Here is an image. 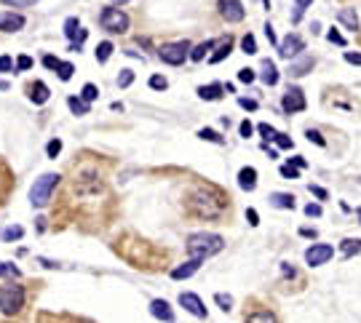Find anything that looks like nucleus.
<instances>
[{
	"instance_id": "30",
	"label": "nucleus",
	"mask_w": 361,
	"mask_h": 323,
	"mask_svg": "<svg viewBox=\"0 0 361 323\" xmlns=\"http://www.w3.org/2000/svg\"><path fill=\"white\" fill-rule=\"evenodd\" d=\"M241 49H244V54H257V40H254V35L241 37Z\"/></svg>"
},
{
	"instance_id": "62",
	"label": "nucleus",
	"mask_w": 361,
	"mask_h": 323,
	"mask_svg": "<svg viewBox=\"0 0 361 323\" xmlns=\"http://www.w3.org/2000/svg\"><path fill=\"white\" fill-rule=\"evenodd\" d=\"M358 219H361V208H358Z\"/></svg>"
},
{
	"instance_id": "60",
	"label": "nucleus",
	"mask_w": 361,
	"mask_h": 323,
	"mask_svg": "<svg viewBox=\"0 0 361 323\" xmlns=\"http://www.w3.org/2000/svg\"><path fill=\"white\" fill-rule=\"evenodd\" d=\"M112 3H118V6H123V3H129V0H112Z\"/></svg>"
},
{
	"instance_id": "56",
	"label": "nucleus",
	"mask_w": 361,
	"mask_h": 323,
	"mask_svg": "<svg viewBox=\"0 0 361 323\" xmlns=\"http://www.w3.org/2000/svg\"><path fill=\"white\" fill-rule=\"evenodd\" d=\"M300 235H302V238H316V235H318V230H316V227H302V230H300Z\"/></svg>"
},
{
	"instance_id": "1",
	"label": "nucleus",
	"mask_w": 361,
	"mask_h": 323,
	"mask_svg": "<svg viewBox=\"0 0 361 323\" xmlns=\"http://www.w3.org/2000/svg\"><path fill=\"white\" fill-rule=\"evenodd\" d=\"M222 249H225V241L217 233H193L187 238V254L198 256V259H206V256H212Z\"/></svg>"
},
{
	"instance_id": "8",
	"label": "nucleus",
	"mask_w": 361,
	"mask_h": 323,
	"mask_svg": "<svg viewBox=\"0 0 361 323\" xmlns=\"http://www.w3.org/2000/svg\"><path fill=\"white\" fill-rule=\"evenodd\" d=\"M220 14H222V19H227L230 24L241 22V19L246 16L241 0H220Z\"/></svg>"
},
{
	"instance_id": "25",
	"label": "nucleus",
	"mask_w": 361,
	"mask_h": 323,
	"mask_svg": "<svg viewBox=\"0 0 361 323\" xmlns=\"http://www.w3.org/2000/svg\"><path fill=\"white\" fill-rule=\"evenodd\" d=\"M340 251H343V256L361 254V241H356V238H345L343 243H340Z\"/></svg>"
},
{
	"instance_id": "47",
	"label": "nucleus",
	"mask_w": 361,
	"mask_h": 323,
	"mask_svg": "<svg viewBox=\"0 0 361 323\" xmlns=\"http://www.w3.org/2000/svg\"><path fill=\"white\" fill-rule=\"evenodd\" d=\"M327 37H329V40H332V43H337V45H345V37H343V35H340L337 30H329V32H327Z\"/></svg>"
},
{
	"instance_id": "37",
	"label": "nucleus",
	"mask_w": 361,
	"mask_h": 323,
	"mask_svg": "<svg viewBox=\"0 0 361 323\" xmlns=\"http://www.w3.org/2000/svg\"><path fill=\"white\" fill-rule=\"evenodd\" d=\"M131 83H134V72H131V70H121L118 85H121V88H126V85H131Z\"/></svg>"
},
{
	"instance_id": "41",
	"label": "nucleus",
	"mask_w": 361,
	"mask_h": 323,
	"mask_svg": "<svg viewBox=\"0 0 361 323\" xmlns=\"http://www.w3.org/2000/svg\"><path fill=\"white\" fill-rule=\"evenodd\" d=\"M0 3L14 6V8H24V6H35V3H41V0H0Z\"/></svg>"
},
{
	"instance_id": "48",
	"label": "nucleus",
	"mask_w": 361,
	"mask_h": 323,
	"mask_svg": "<svg viewBox=\"0 0 361 323\" xmlns=\"http://www.w3.org/2000/svg\"><path fill=\"white\" fill-rule=\"evenodd\" d=\"M246 222H249L252 227L260 224V216H257V211H254V208H246Z\"/></svg>"
},
{
	"instance_id": "50",
	"label": "nucleus",
	"mask_w": 361,
	"mask_h": 323,
	"mask_svg": "<svg viewBox=\"0 0 361 323\" xmlns=\"http://www.w3.org/2000/svg\"><path fill=\"white\" fill-rule=\"evenodd\" d=\"M238 131H241V136H246V139H249V136L254 134V126H252V123H249V120H244Z\"/></svg>"
},
{
	"instance_id": "35",
	"label": "nucleus",
	"mask_w": 361,
	"mask_h": 323,
	"mask_svg": "<svg viewBox=\"0 0 361 323\" xmlns=\"http://www.w3.org/2000/svg\"><path fill=\"white\" fill-rule=\"evenodd\" d=\"M150 88H155V91H166V88H169V80L164 78V75H153V78H150Z\"/></svg>"
},
{
	"instance_id": "20",
	"label": "nucleus",
	"mask_w": 361,
	"mask_h": 323,
	"mask_svg": "<svg viewBox=\"0 0 361 323\" xmlns=\"http://www.w3.org/2000/svg\"><path fill=\"white\" fill-rule=\"evenodd\" d=\"M340 22H343L345 27H348V30H358V16H356V11H353V8H343V11H340Z\"/></svg>"
},
{
	"instance_id": "12",
	"label": "nucleus",
	"mask_w": 361,
	"mask_h": 323,
	"mask_svg": "<svg viewBox=\"0 0 361 323\" xmlns=\"http://www.w3.org/2000/svg\"><path fill=\"white\" fill-rule=\"evenodd\" d=\"M24 27V16L22 14H14V11H6L0 14V30L3 32H16Z\"/></svg>"
},
{
	"instance_id": "51",
	"label": "nucleus",
	"mask_w": 361,
	"mask_h": 323,
	"mask_svg": "<svg viewBox=\"0 0 361 323\" xmlns=\"http://www.w3.org/2000/svg\"><path fill=\"white\" fill-rule=\"evenodd\" d=\"M43 64H46V67H49V70H56V67H59V59H56V56H43Z\"/></svg>"
},
{
	"instance_id": "44",
	"label": "nucleus",
	"mask_w": 361,
	"mask_h": 323,
	"mask_svg": "<svg viewBox=\"0 0 361 323\" xmlns=\"http://www.w3.org/2000/svg\"><path fill=\"white\" fill-rule=\"evenodd\" d=\"M238 80H241V83H252V80H254V70H249V67L238 70Z\"/></svg>"
},
{
	"instance_id": "2",
	"label": "nucleus",
	"mask_w": 361,
	"mask_h": 323,
	"mask_svg": "<svg viewBox=\"0 0 361 323\" xmlns=\"http://www.w3.org/2000/svg\"><path fill=\"white\" fill-rule=\"evenodd\" d=\"M59 174H54V171H49V174H43L41 179H35V184L30 187V203L37 206V208H43L46 203L51 201V193H54V187L59 184Z\"/></svg>"
},
{
	"instance_id": "10",
	"label": "nucleus",
	"mask_w": 361,
	"mask_h": 323,
	"mask_svg": "<svg viewBox=\"0 0 361 323\" xmlns=\"http://www.w3.org/2000/svg\"><path fill=\"white\" fill-rule=\"evenodd\" d=\"M284 112H302L305 110V97H302V91L300 88H289L287 94H284Z\"/></svg>"
},
{
	"instance_id": "54",
	"label": "nucleus",
	"mask_w": 361,
	"mask_h": 323,
	"mask_svg": "<svg viewBox=\"0 0 361 323\" xmlns=\"http://www.w3.org/2000/svg\"><path fill=\"white\" fill-rule=\"evenodd\" d=\"M238 104H241L244 110H257V102H254V99H246V97H241Z\"/></svg>"
},
{
	"instance_id": "39",
	"label": "nucleus",
	"mask_w": 361,
	"mask_h": 323,
	"mask_svg": "<svg viewBox=\"0 0 361 323\" xmlns=\"http://www.w3.org/2000/svg\"><path fill=\"white\" fill-rule=\"evenodd\" d=\"M59 153H62V142H59V139H51L49 147H46V155H49V158H56Z\"/></svg>"
},
{
	"instance_id": "24",
	"label": "nucleus",
	"mask_w": 361,
	"mask_h": 323,
	"mask_svg": "<svg viewBox=\"0 0 361 323\" xmlns=\"http://www.w3.org/2000/svg\"><path fill=\"white\" fill-rule=\"evenodd\" d=\"M67 107L75 112V115H89V110H91V107H89V102L83 99V97H81V99L70 97V99H67Z\"/></svg>"
},
{
	"instance_id": "26",
	"label": "nucleus",
	"mask_w": 361,
	"mask_h": 323,
	"mask_svg": "<svg viewBox=\"0 0 361 323\" xmlns=\"http://www.w3.org/2000/svg\"><path fill=\"white\" fill-rule=\"evenodd\" d=\"M313 3V0H294V11H292V24H297L302 14H305V8Z\"/></svg>"
},
{
	"instance_id": "40",
	"label": "nucleus",
	"mask_w": 361,
	"mask_h": 323,
	"mask_svg": "<svg viewBox=\"0 0 361 323\" xmlns=\"http://www.w3.org/2000/svg\"><path fill=\"white\" fill-rule=\"evenodd\" d=\"M214 299H217V305H220V307H222L225 312H227V310L233 307V297H227V294H217Z\"/></svg>"
},
{
	"instance_id": "7",
	"label": "nucleus",
	"mask_w": 361,
	"mask_h": 323,
	"mask_svg": "<svg viewBox=\"0 0 361 323\" xmlns=\"http://www.w3.org/2000/svg\"><path fill=\"white\" fill-rule=\"evenodd\" d=\"M332 256H335V249H332V246H327V243H313L310 249L305 251V262L310 264V267H318V264L329 262Z\"/></svg>"
},
{
	"instance_id": "9",
	"label": "nucleus",
	"mask_w": 361,
	"mask_h": 323,
	"mask_svg": "<svg viewBox=\"0 0 361 323\" xmlns=\"http://www.w3.org/2000/svg\"><path fill=\"white\" fill-rule=\"evenodd\" d=\"M302 49H305V40H302L300 35H289L287 40L278 43V54L284 56V59H294V56H300Z\"/></svg>"
},
{
	"instance_id": "18",
	"label": "nucleus",
	"mask_w": 361,
	"mask_h": 323,
	"mask_svg": "<svg viewBox=\"0 0 361 323\" xmlns=\"http://www.w3.org/2000/svg\"><path fill=\"white\" fill-rule=\"evenodd\" d=\"M222 91H225V85L212 83V85H201V88H198V97L209 99V102H217V99H222Z\"/></svg>"
},
{
	"instance_id": "6",
	"label": "nucleus",
	"mask_w": 361,
	"mask_h": 323,
	"mask_svg": "<svg viewBox=\"0 0 361 323\" xmlns=\"http://www.w3.org/2000/svg\"><path fill=\"white\" fill-rule=\"evenodd\" d=\"M99 24L110 32H126L129 30V16L115 6H107L104 11L99 14Z\"/></svg>"
},
{
	"instance_id": "59",
	"label": "nucleus",
	"mask_w": 361,
	"mask_h": 323,
	"mask_svg": "<svg viewBox=\"0 0 361 323\" xmlns=\"http://www.w3.org/2000/svg\"><path fill=\"white\" fill-rule=\"evenodd\" d=\"M281 270H284V275H294V270L289 267V264H287V262H284V267H281Z\"/></svg>"
},
{
	"instance_id": "4",
	"label": "nucleus",
	"mask_w": 361,
	"mask_h": 323,
	"mask_svg": "<svg viewBox=\"0 0 361 323\" xmlns=\"http://www.w3.org/2000/svg\"><path fill=\"white\" fill-rule=\"evenodd\" d=\"M222 206H225V203H214V206H212V198H209V193H204V190H201V193H195V195L187 201L190 211L198 214V216H209V219L220 216V214H222Z\"/></svg>"
},
{
	"instance_id": "34",
	"label": "nucleus",
	"mask_w": 361,
	"mask_h": 323,
	"mask_svg": "<svg viewBox=\"0 0 361 323\" xmlns=\"http://www.w3.org/2000/svg\"><path fill=\"white\" fill-rule=\"evenodd\" d=\"M81 97H83V99H86V102L91 104L94 99H97V97H99V91H97V85H94V83H86V85H83V91H81Z\"/></svg>"
},
{
	"instance_id": "14",
	"label": "nucleus",
	"mask_w": 361,
	"mask_h": 323,
	"mask_svg": "<svg viewBox=\"0 0 361 323\" xmlns=\"http://www.w3.org/2000/svg\"><path fill=\"white\" fill-rule=\"evenodd\" d=\"M150 312H153V318H158V320H174V312H172L166 299H153L150 302Z\"/></svg>"
},
{
	"instance_id": "23",
	"label": "nucleus",
	"mask_w": 361,
	"mask_h": 323,
	"mask_svg": "<svg viewBox=\"0 0 361 323\" xmlns=\"http://www.w3.org/2000/svg\"><path fill=\"white\" fill-rule=\"evenodd\" d=\"M230 49H233V40H230V37H227V40H222L220 43V49H217L212 56H209V62H212V64H217V62H222L225 59V56L227 54H230Z\"/></svg>"
},
{
	"instance_id": "33",
	"label": "nucleus",
	"mask_w": 361,
	"mask_h": 323,
	"mask_svg": "<svg viewBox=\"0 0 361 323\" xmlns=\"http://www.w3.org/2000/svg\"><path fill=\"white\" fill-rule=\"evenodd\" d=\"M56 72H59V80H70V78H72V72H75V67H72L70 62H59Z\"/></svg>"
},
{
	"instance_id": "13",
	"label": "nucleus",
	"mask_w": 361,
	"mask_h": 323,
	"mask_svg": "<svg viewBox=\"0 0 361 323\" xmlns=\"http://www.w3.org/2000/svg\"><path fill=\"white\" fill-rule=\"evenodd\" d=\"M201 262H204V259H198V256H190V259H187L185 264H179V267H174V270H172V278H174V281L190 278V275H193L198 267H201Z\"/></svg>"
},
{
	"instance_id": "21",
	"label": "nucleus",
	"mask_w": 361,
	"mask_h": 323,
	"mask_svg": "<svg viewBox=\"0 0 361 323\" xmlns=\"http://www.w3.org/2000/svg\"><path fill=\"white\" fill-rule=\"evenodd\" d=\"M64 35H67L72 43H75V40H78V37H81V22H78V19H75V16H70L67 22H64Z\"/></svg>"
},
{
	"instance_id": "19",
	"label": "nucleus",
	"mask_w": 361,
	"mask_h": 323,
	"mask_svg": "<svg viewBox=\"0 0 361 323\" xmlns=\"http://www.w3.org/2000/svg\"><path fill=\"white\" fill-rule=\"evenodd\" d=\"M260 70H262L260 78H262V83H265V85H275V83H278V70H275V64H273L270 59H265Z\"/></svg>"
},
{
	"instance_id": "15",
	"label": "nucleus",
	"mask_w": 361,
	"mask_h": 323,
	"mask_svg": "<svg viewBox=\"0 0 361 323\" xmlns=\"http://www.w3.org/2000/svg\"><path fill=\"white\" fill-rule=\"evenodd\" d=\"M238 187H241V190H246V193H252V190L257 187V171H254L252 166L238 171Z\"/></svg>"
},
{
	"instance_id": "17",
	"label": "nucleus",
	"mask_w": 361,
	"mask_h": 323,
	"mask_svg": "<svg viewBox=\"0 0 361 323\" xmlns=\"http://www.w3.org/2000/svg\"><path fill=\"white\" fill-rule=\"evenodd\" d=\"M294 201H297V198H294L292 193H270V203L275 208H287V211H292Z\"/></svg>"
},
{
	"instance_id": "32",
	"label": "nucleus",
	"mask_w": 361,
	"mask_h": 323,
	"mask_svg": "<svg viewBox=\"0 0 361 323\" xmlns=\"http://www.w3.org/2000/svg\"><path fill=\"white\" fill-rule=\"evenodd\" d=\"M198 136L206 139V142H214V145H222V142H225V139L217 134V131H212V128H201V131H198Z\"/></svg>"
},
{
	"instance_id": "46",
	"label": "nucleus",
	"mask_w": 361,
	"mask_h": 323,
	"mask_svg": "<svg viewBox=\"0 0 361 323\" xmlns=\"http://www.w3.org/2000/svg\"><path fill=\"white\" fill-rule=\"evenodd\" d=\"M308 190H310V193H313V195H316V198H318V201H327V198H329V193H327V190H324V187H316V184H310Z\"/></svg>"
},
{
	"instance_id": "16",
	"label": "nucleus",
	"mask_w": 361,
	"mask_h": 323,
	"mask_svg": "<svg viewBox=\"0 0 361 323\" xmlns=\"http://www.w3.org/2000/svg\"><path fill=\"white\" fill-rule=\"evenodd\" d=\"M49 97H51V94H49V85H46L43 80H35L32 88H30V99H32L35 104H46V102H49Z\"/></svg>"
},
{
	"instance_id": "28",
	"label": "nucleus",
	"mask_w": 361,
	"mask_h": 323,
	"mask_svg": "<svg viewBox=\"0 0 361 323\" xmlns=\"http://www.w3.org/2000/svg\"><path fill=\"white\" fill-rule=\"evenodd\" d=\"M3 275H11V278H22V270L16 267V264H11V262H0V278Z\"/></svg>"
},
{
	"instance_id": "11",
	"label": "nucleus",
	"mask_w": 361,
	"mask_h": 323,
	"mask_svg": "<svg viewBox=\"0 0 361 323\" xmlns=\"http://www.w3.org/2000/svg\"><path fill=\"white\" fill-rule=\"evenodd\" d=\"M179 305H182L187 312H193L195 318H206V307H204V302L195 297V294H190V291H182L179 294Z\"/></svg>"
},
{
	"instance_id": "31",
	"label": "nucleus",
	"mask_w": 361,
	"mask_h": 323,
	"mask_svg": "<svg viewBox=\"0 0 361 323\" xmlns=\"http://www.w3.org/2000/svg\"><path fill=\"white\" fill-rule=\"evenodd\" d=\"M22 235H24V230L19 224H14V227H6L3 230V241H19Z\"/></svg>"
},
{
	"instance_id": "45",
	"label": "nucleus",
	"mask_w": 361,
	"mask_h": 323,
	"mask_svg": "<svg viewBox=\"0 0 361 323\" xmlns=\"http://www.w3.org/2000/svg\"><path fill=\"white\" fill-rule=\"evenodd\" d=\"M14 70V59L11 56H0V72H11Z\"/></svg>"
},
{
	"instance_id": "29",
	"label": "nucleus",
	"mask_w": 361,
	"mask_h": 323,
	"mask_svg": "<svg viewBox=\"0 0 361 323\" xmlns=\"http://www.w3.org/2000/svg\"><path fill=\"white\" fill-rule=\"evenodd\" d=\"M310 67H313V59H310V56H305V59H302V62L292 64V75H305Z\"/></svg>"
},
{
	"instance_id": "55",
	"label": "nucleus",
	"mask_w": 361,
	"mask_h": 323,
	"mask_svg": "<svg viewBox=\"0 0 361 323\" xmlns=\"http://www.w3.org/2000/svg\"><path fill=\"white\" fill-rule=\"evenodd\" d=\"M275 315L273 312H254V315H249V320H273Z\"/></svg>"
},
{
	"instance_id": "3",
	"label": "nucleus",
	"mask_w": 361,
	"mask_h": 323,
	"mask_svg": "<svg viewBox=\"0 0 361 323\" xmlns=\"http://www.w3.org/2000/svg\"><path fill=\"white\" fill-rule=\"evenodd\" d=\"M24 307V286H19V283H6V286H0V310L6 312V315H14Z\"/></svg>"
},
{
	"instance_id": "53",
	"label": "nucleus",
	"mask_w": 361,
	"mask_h": 323,
	"mask_svg": "<svg viewBox=\"0 0 361 323\" xmlns=\"http://www.w3.org/2000/svg\"><path fill=\"white\" fill-rule=\"evenodd\" d=\"M305 214H308V216H321V206H318V203H308V206H305Z\"/></svg>"
},
{
	"instance_id": "43",
	"label": "nucleus",
	"mask_w": 361,
	"mask_h": 323,
	"mask_svg": "<svg viewBox=\"0 0 361 323\" xmlns=\"http://www.w3.org/2000/svg\"><path fill=\"white\" fill-rule=\"evenodd\" d=\"M32 67V59H30V56H19V59H16V70L19 72H24V70H30Z\"/></svg>"
},
{
	"instance_id": "38",
	"label": "nucleus",
	"mask_w": 361,
	"mask_h": 323,
	"mask_svg": "<svg viewBox=\"0 0 361 323\" xmlns=\"http://www.w3.org/2000/svg\"><path fill=\"white\" fill-rule=\"evenodd\" d=\"M257 131H260V134H262L265 139H268V142H273V139H275V134H278V131H275L273 126H268V123H260Z\"/></svg>"
},
{
	"instance_id": "22",
	"label": "nucleus",
	"mask_w": 361,
	"mask_h": 323,
	"mask_svg": "<svg viewBox=\"0 0 361 323\" xmlns=\"http://www.w3.org/2000/svg\"><path fill=\"white\" fill-rule=\"evenodd\" d=\"M214 45H217L214 40H206V43H198V45H195V49H193V51H190V59H193V62H201V59H204V56H206L209 51H212V49H214Z\"/></svg>"
},
{
	"instance_id": "5",
	"label": "nucleus",
	"mask_w": 361,
	"mask_h": 323,
	"mask_svg": "<svg viewBox=\"0 0 361 323\" xmlns=\"http://www.w3.org/2000/svg\"><path fill=\"white\" fill-rule=\"evenodd\" d=\"M161 62H166V64H172V67H179L187 56H190V43L187 40H179V43H164L161 45Z\"/></svg>"
},
{
	"instance_id": "36",
	"label": "nucleus",
	"mask_w": 361,
	"mask_h": 323,
	"mask_svg": "<svg viewBox=\"0 0 361 323\" xmlns=\"http://www.w3.org/2000/svg\"><path fill=\"white\" fill-rule=\"evenodd\" d=\"M281 176H287V179H297V176H300V166H294V163L281 166Z\"/></svg>"
},
{
	"instance_id": "57",
	"label": "nucleus",
	"mask_w": 361,
	"mask_h": 323,
	"mask_svg": "<svg viewBox=\"0 0 361 323\" xmlns=\"http://www.w3.org/2000/svg\"><path fill=\"white\" fill-rule=\"evenodd\" d=\"M265 35H268V40H270V45H275V43H278V40H275V32H273V24L268 22V24H265Z\"/></svg>"
},
{
	"instance_id": "49",
	"label": "nucleus",
	"mask_w": 361,
	"mask_h": 323,
	"mask_svg": "<svg viewBox=\"0 0 361 323\" xmlns=\"http://www.w3.org/2000/svg\"><path fill=\"white\" fill-rule=\"evenodd\" d=\"M345 62L358 64V67H361V54H358V51H345Z\"/></svg>"
},
{
	"instance_id": "61",
	"label": "nucleus",
	"mask_w": 361,
	"mask_h": 323,
	"mask_svg": "<svg viewBox=\"0 0 361 323\" xmlns=\"http://www.w3.org/2000/svg\"><path fill=\"white\" fill-rule=\"evenodd\" d=\"M262 3H265V8H270V0H262Z\"/></svg>"
},
{
	"instance_id": "58",
	"label": "nucleus",
	"mask_w": 361,
	"mask_h": 323,
	"mask_svg": "<svg viewBox=\"0 0 361 323\" xmlns=\"http://www.w3.org/2000/svg\"><path fill=\"white\" fill-rule=\"evenodd\" d=\"M292 163H294V166H300V168H305V158H300V155H297V158H292Z\"/></svg>"
},
{
	"instance_id": "52",
	"label": "nucleus",
	"mask_w": 361,
	"mask_h": 323,
	"mask_svg": "<svg viewBox=\"0 0 361 323\" xmlns=\"http://www.w3.org/2000/svg\"><path fill=\"white\" fill-rule=\"evenodd\" d=\"M308 139H310V142H316V145H321V147H324V145H327V142H324V136H321V134H318V131H313V128L308 131Z\"/></svg>"
},
{
	"instance_id": "27",
	"label": "nucleus",
	"mask_w": 361,
	"mask_h": 323,
	"mask_svg": "<svg viewBox=\"0 0 361 323\" xmlns=\"http://www.w3.org/2000/svg\"><path fill=\"white\" fill-rule=\"evenodd\" d=\"M110 54H112V43H110V40H104V43H99V45H97V62H99V64L107 62V59H110Z\"/></svg>"
},
{
	"instance_id": "42",
	"label": "nucleus",
	"mask_w": 361,
	"mask_h": 323,
	"mask_svg": "<svg viewBox=\"0 0 361 323\" xmlns=\"http://www.w3.org/2000/svg\"><path fill=\"white\" fill-rule=\"evenodd\" d=\"M273 142H275V145H278L281 150H292V139H289L287 134H275V139H273Z\"/></svg>"
}]
</instances>
